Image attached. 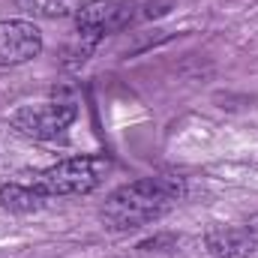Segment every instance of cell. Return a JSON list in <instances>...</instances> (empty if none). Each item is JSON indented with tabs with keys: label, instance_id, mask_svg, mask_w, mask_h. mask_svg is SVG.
Listing matches in <instances>:
<instances>
[{
	"label": "cell",
	"instance_id": "obj_1",
	"mask_svg": "<svg viewBox=\"0 0 258 258\" xmlns=\"http://www.w3.org/2000/svg\"><path fill=\"white\" fill-rule=\"evenodd\" d=\"M183 195L180 177H138L117 186L99 207V219L108 231H135L162 219Z\"/></svg>",
	"mask_w": 258,
	"mask_h": 258
},
{
	"label": "cell",
	"instance_id": "obj_2",
	"mask_svg": "<svg viewBox=\"0 0 258 258\" xmlns=\"http://www.w3.org/2000/svg\"><path fill=\"white\" fill-rule=\"evenodd\" d=\"M108 171H111V159H105V156H69L57 165L42 168L33 177V186L45 198L87 195L105 183Z\"/></svg>",
	"mask_w": 258,
	"mask_h": 258
},
{
	"label": "cell",
	"instance_id": "obj_3",
	"mask_svg": "<svg viewBox=\"0 0 258 258\" xmlns=\"http://www.w3.org/2000/svg\"><path fill=\"white\" fill-rule=\"evenodd\" d=\"M135 18V3L132 0H87L75 12V39H78V60L93 51V45L108 36L129 27Z\"/></svg>",
	"mask_w": 258,
	"mask_h": 258
},
{
	"label": "cell",
	"instance_id": "obj_4",
	"mask_svg": "<svg viewBox=\"0 0 258 258\" xmlns=\"http://www.w3.org/2000/svg\"><path fill=\"white\" fill-rule=\"evenodd\" d=\"M78 105L72 99H51V102H36V105H21L12 111L9 123L15 132L36 138V141H51L60 138L66 129L75 123Z\"/></svg>",
	"mask_w": 258,
	"mask_h": 258
},
{
	"label": "cell",
	"instance_id": "obj_5",
	"mask_svg": "<svg viewBox=\"0 0 258 258\" xmlns=\"http://www.w3.org/2000/svg\"><path fill=\"white\" fill-rule=\"evenodd\" d=\"M42 51V33L33 21L6 18L0 21V66H21Z\"/></svg>",
	"mask_w": 258,
	"mask_h": 258
},
{
	"label": "cell",
	"instance_id": "obj_6",
	"mask_svg": "<svg viewBox=\"0 0 258 258\" xmlns=\"http://www.w3.org/2000/svg\"><path fill=\"white\" fill-rule=\"evenodd\" d=\"M204 246L213 258H249L258 249V225H213Z\"/></svg>",
	"mask_w": 258,
	"mask_h": 258
},
{
	"label": "cell",
	"instance_id": "obj_7",
	"mask_svg": "<svg viewBox=\"0 0 258 258\" xmlns=\"http://www.w3.org/2000/svg\"><path fill=\"white\" fill-rule=\"evenodd\" d=\"M45 195L39 192L33 183H3L0 186V207L12 213H33L45 207Z\"/></svg>",
	"mask_w": 258,
	"mask_h": 258
},
{
	"label": "cell",
	"instance_id": "obj_8",
	"mask_svg": "<svg viewBox=\"0 0 258 258\" xmlns=\"http://www.w3.org/2000/svg\"><path fill=\"white\" fill-rule=\"evenodd\" d=\"M15 6L33 18H69L81 9V0H15Z\"/></svg>",
	"mask_w": 258,
	"mask_h": 258
},
{
	"label": "cell",
	"instance_id": "obj_9",
	"mask_svg": "<svg viewBox=\"0 0 258 258\" xmlns=\"http://www.w3.org/2000/svg\"><path fill=\"white\" fill-rule=\"evenodd\" d=\"M165 243H174V237H171V234H159V237H150V240L138 243V249H147V252H153V249H159V246H165Z\"/></svg>",
	"mask_w": 258,
	"mask_h": 258
}]
</instances>
